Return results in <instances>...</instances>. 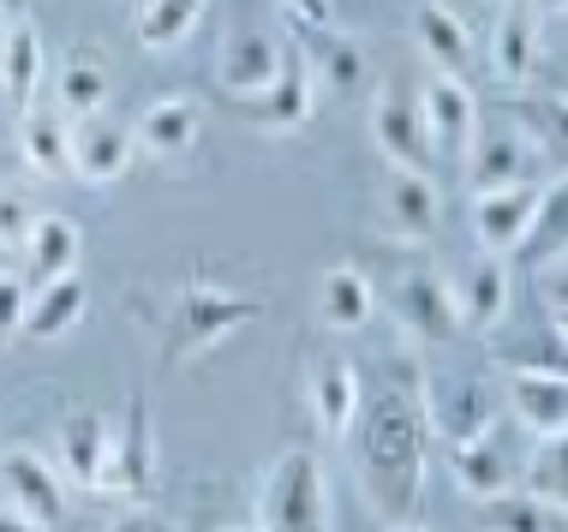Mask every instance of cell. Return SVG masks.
I'll use <instances>...</instances> for the list:
<instances>
[{
  "label": "cell",
  "mask_w": 568,
  "mask_h": 532,
  "mask_svg": "<svg viewBox=\"0 0 568 532\" xmlns=\"http://www.w3.org/2000/svg\"><path fill=\"white\" fill-rule=\"evenodd\" d=\"M353 437V479L383 526H413L425 503V473H432V424H425L419 389L395 383L359 401L347 424Z\"/></svg>",
  "instance_id": "1"
},
{
  "label": "cell",
  "mask_w": 568,
  "mask_h": 532,
  "mask_svg": "<svg viewBox=\"0 0 568 532\" xmlns=\"http://www.w3.org/2000/svg\"><path fill=\"white\" fill-rule=\"evenodd\" d=\"M257 532H335L329 479L312 449H282L257 484Z\"/></svg>",
  "instance_id": "2"
},
{
  "label": "cell",
  "mask_w": 568,
  "mask_h": 532,
  "mask_svg": "<svg viewBox=\"0 0 568 532\" xmlns=\"http://www.w3.org/2000/svg\"><path fill=\"white\" fill-rule=\"evenodd\" d=\"M252 317H264V299L257 294H227V287L216 282H192V287H180L174 294V306H168L162 317V359L168 365H186L197 359L204 347H216L227 329H240V324H252Z\"/></svg>",
  "instance_id": "3"
},
{
  "label": "cell",
  "mask_w": 568,
  "mask_h": 532,
  "mask_svg": "<svg viewBox=\"0 0 568 532\" xmlns=\"http://www.w3.org/2000/svg\"><path fill=\"white\" fill-rule=\"evenodd\" d=\"M419 407H425V424L443 443H479L497 419V389L485 383L479 371H432L419 383Z\"/></svg>",
  "instance_id": "4"
},
{
  "label": "cell",
  "mask_w": 568,
  "mask_h": 532,
  "mask_svg": "<svg viewBox=\"0 0 568 532\" xmlns=\"http://www.w3.org/2000/svg\"><path fill=\"white\" fill-rule=\"evenodd\" d=\"M150 484H156V424H150V401H144V395H132L126 419H120V431L109 437V454H102L97 491L144 497Z\"/></svg>",
  "instance_id": "5"
},
{
  "label": "cell",
  "mask_w": 568,
  "mask_h": 532,
  "mask_svg": "<svg viewBox=\"0 0 568 532\" xmlns=\"http://www.w3.org/2000/svg\"><path fill=\"white\" fill-rule=\"evenodd\" d=\"M467 174H473V192L527 186V180H545V156H539V144L520 139L509 120H497V126H473V139H467Z\"/></svg>",
  "instance_id": "6"
},
{
  "label": "cell",
  "mask_w": 568,
  "mask_h": 532,
  "mask_svg": "<svg viewBox=\"0 0 568 532\" xmlns=\"http://www.w3.org/2000/svg\"><path fill=\"white\" fill-rule=\"evenodd\" d=\"M389 311L402 317V329L425 347H443V341L460 336L455 294L443 276H432V269H402V276L389 282Z\"/></svg>",
  "instance_id": "7"
},
{
  "label": "cell",
  "mask_w": 568,
  "mask_h": 532,
  "mask_svg": "<svg viewBox=\"0 0 568 532\" xmlns=\"http://www.w3.org/2000/svg\"><path fill=\"white\" fill-rule=\"evenodd\" d=\"M0 497H7L12 514H24V521L49 526V532L67 521V479H60L37 449H7L0 454Z\"/></svg>",
  "instance_id": "8"
},
{
  "label": "cell",
  "mask_w": 568,
  "mask_h": 532,
  "mask_svg": "<svg viewBox=\"0 0 568 532\" xmlns=\"http://www.w3.org/2000/svg\"><path fill=\"white\" fill-rule=\"evenodd\" d=\"M372 139L377 150L395 162V168H407V174H432V132H425V120H419V102L407 96V90H377V102H372Z\"/></svg>",
  "instance_id": "9"
},
{
  "label": "cell",
  "mask_w": 568,
  "mask_h": 532,
  "mask_svg": "<svg viewBox=\"0 0 568 532\" xmlns=\"http://www.w3.org/2000/svg\"><path fill=\"white\" fill-rule=\"evenodd\" d=\"M282 66H287V49L270 37V30L234 24L222 37V54H216V84L227 90V96H252V90L282 79Z\"/></svg>",
  "instance_id": "10"
},
{
  "label": "cell",
  "mask_w": 568,
  "mask_h": 532,
  "mask_svg": "<svg viewBox=\"0 0 568 532\" xmlns=\"http://www.w3.org/2000/svg\"><path fill=\"white\" fill-rule=\"evenodd\" d=\"M240 102V114L252 120V126H264V132H294L312 120L317 109V79L305 72V60L300 54H287V66H282V79L264 84V90H252V96H234Z\"/></svg>",
  "instance_id": "11"
},
{
  "label": "cell",
  "mask_w": 568,
  "mask_h": 532,
  "mask_svg": "<svg viewBox=\"0 0 568 532\" xmlns=\"http://www.w3.org/2000/svg\"><path fill=\"white\" fill-rule=\"evenodd\" d=\"M545 197V180H527V186H503V192H473V234L490 257L515 252L520 234H527L532 209Z\"/></svg>",
  "instance_id": "12"
},
{
  "label": "cell",
  "mask_w": 568,
  "mask_h": 532,
  "mask_svg": "<svg viewBox=\"0 0 568 532\" xmlns=\"http://www.w3.org/2000/svg\"><path fill=\"white\" fill-rule=\"evenodd\" d=\"M138 144H132V126H120L109 114H90L72 126V174L90 180V186H109L132 168Z\"/></svg>",
  "instance_id": "13"
},
{
  "label": "cell",
  "mask_w": 568,
  "mask_h": 532,
  "mask_svg": "<svg viewBox=\"0 0 568 532\" xmlns=\"http://www.w3.org/2000/svg\"><path fill=\"white\" fill-rule=\"evenodd\" d=\"M443 222V197H437V180L432 174H407L395 168L383 180V227H389L395 239H432Z\"/></svg>",
  "instance_id": "14"
},
{
  "label": "cell",
  "mask_w": 568,
  "mask_h": 532,
  "mask_svg": "<svg viewBox=\"0 0 568 532\" xmlns=\"http://www.w3.org/2000/svg\"><path fill=\"white\" fill-rule=\"evenodd\" d=\"M509 407L539 443L568 431V377L562 371H509Z\"/></svg>",
  "instance_id": "15"
},
{
  "label": "cell",
  "mask_w": 568,
  "mask_h": 532,
  "mask_svg": "<svg viewBox=\"0 0 568 532\" xmlns=\"http://www.w3.org/2000/svg\"><path fill=\"white\" fill-rule=\"evenodd\" d=\"M109 419L90 413V407H79V413L60 419V437H54V473L84 484V491H97V473H102V454H109Z\"/></svg>",
  "instance_id": "16"
},
{
  "label": "cell",
  "mask_w": 568,
  "mask_h": 532,
  "mask_svg": "<svg viewBox=\"0 0 568 532\" xmlns=\"http://www.w3.org/2000/svg\"><path fill=\"white\" fill-rule=\"evenodd\" d=\"M413 102H419V120H425V132H432V144L467 150L473 126H479V102H473L467 84H460V79H432Z\"/></svg>",
  "instance_id": "17"
},
{
  "label": "cell",
  "mask_w": 568,
  "mask_h": 532,
  "mask_svg": "<svg viewBox=\"0 0 568 532\" xmlns=\"http://www.w3.org/2000/svg\"><path fill=\"white\" fill-rule=\"evenodd\" d=\"M449 294H455L460 329H490L509 311V269L497 257H479L473 269H460V282H449Z\"/></svg>",
  "instance_id": "18"
},
{
  "label": "cell",
  "mask_w": 568,
  "mask_h": 532,
  "mask_svg": "<svg viewBox=\"0 0 568 532\" xmlns=\"http://www.w3.org/2000/svg\"><path fill=\"white\" fill-rule=\"evenodd\" d=\"M197 102L186 96H162V102H150L144 114H138V126H132V144H144L150 156H162V162H174V156H186V150L197 144Z\"/></svg>",
  "instance_id": "19"
},
{
  "label": "cell",
  "mask_w": 568,
  "mask_h": 532,
  "mask_svg": "<svg viewBox=\"0 0 568 532\" xmlns=\"http://www.w3.org/2000/svg\"><path fill=\"white\" fill-rule=\"evenodd\" d=\"M84 306H90V294H84L79 276H49L37 294H30L19 336H30V341H60V336H67V329L84 317Z\"/></svg>",
  "instance_id": "20"
},
{
  "label": "cell",
  "mask_w": 568,
  "mask_h": 532,
  "mask_svg": "<svg viewBox=\"0 0 568 532\" xmlns=\"http://www.w3.org/2000/svg\"><path fill=\"white\" fill-rule=\"evenodd\" d=\"M509 126L520 132L527 144L545 150V162H562V139H568V109H562V90H520V96L503 102Z\"/></svg>",
  "instance_id": "21"
},
{
  "label": "cell",
  "mask_w": 568,
  "mask_h": 532,
  "mask_svg": "<svg viewBox=\"0 0 568 532\" xmlns=\"http://www.w3.org/2000/svg\"><path fill=\"white\" fill-rule=\"evenodd\" d=\"M54 102L67 120H90L109 109V60L90 54V49H72L67 60H60L54 72Z\"/></svg>",
  "instance_id": "22"
},
{
  "label": "cell",
  "mask_w": 568,
  "mask_h": 532,
  "mask_svg": "<svg viewBox=\"0 0 568 532\" xmlns=\"http://www.w3.org/2000/svg\"><path fill=\"white\" fill-rule=\"evenodd\" d=\"M300 60H305V72L312 79H329L335 90H359L365 84V54H359V42H347L342 30H329V24H300Z\"/></svg>",
  "instance_id": "23"
},
{
  "label": "cell",
  "mask_w": 568,
  "mask_h": 532,
  "mask_svg": "<svg viewBox=\"0 0 568 532\" xmlns=\"http://www.w3.org/2000/svg\"><path fill=\"white\" fill-rule=\"evenodd\" d=\"M413 37H419V49L432 54V66H443V79H460L473 60V30L455 19L443 0H425L419 12H413Z\"/></svg>",
  "instance_id": "24"
},
{
  "label": "cell",
  "mask_w": 568,
  "mask_h": 532,
  "mask_svg": "<svg viewBox=\"0 0 568 532\" xmlns=\"http://www.w3.org/2000/svg\"><path fill=\"white\" fill-rule=\"evenodd\" d=\"M37 90H42V42H37V30L30 24L0 30V96H7L19 114H30Z\"/></svg>",
  "instance_id": "25"
},
{
  "label": "cell",
  "mask_w": 568,
  "mask_h": 532,
  "mask_svg": "<svg viewBox=\"0 0 568 532\" xmlns=\"http://www.w3.org/2000/svg\"><path fill=\"white\" fill-rule=\"evenodd\" d=\"M377 311V287L359 276L353 264H335L324 269V282H317V317H324L329 329H365Z\"/></svg>",
  "instance_id": "26"
},
{
  "label": "cell",
  "mask_w": 568,
  "mask_h": 532,
  "mask_svg": "<svg viewBox=\"0 0 568 532\" xmlns=\"http://www.w3.org/2000/svg\"><path fill=\"white\" fill-rule=\"evenodd\" d=\"M312 413L324 424V437H347L353 413H359V377L347 359H317L312 365Z\"/></svg>",
  "instance_id": "27"
},
{
  "label": "cell",
  "mask_w": 568,
  "mask_h": 532,
  "mask_svg": "<svg viewBox=\"0 0 568 532\" xmlns=\"http://www.w3.org/2000/svg\"><path fill=\"white\" fill-rule=\"evenodd\" d=\"M562 252H568V197H562V180H545V197H539V209H532L515 257L527 269H539V264H550V257H562Z\"/></svg>",
  "instance_id": "28"
},
{
  "label": "cell",
  "mask_w": 568,
  "mask_h": 532,
  "mask_svg": "<svg viewBox=\"0 0 568 532\" xmlns=\"http://www.w3.org/2000/svg\"><path fill=\"white\" fill-rule=\"evenodd\" d=\"M79 252H84V234H79V222H72V216H37V227H30V239H24V264L37 269L42 282H49V276H72Z\"/></svg>",
  "instance_id": "29"
},
{
  "label": "cell",
  "mask_w": 568,
  "mask_h": 532,
  "mask_svg": "<svg viewBox=\"0 0 568 532\" xmlns=\"http://www.w3.org/2000/svg\"><path fill=\"white\" fill-rule=\"evenodd\" d=\"M497 365L503 371H568L562 324H527L520 336L497 341Z\"/></svg>",
  "instance_id": "30"
},
{
  "label": "cell",
  "mask_w": 568,
  "mask_h": 532,
  "mask_svg": "<svg viewBox=\"0 0 568 532\" xmlns=\"http://www.w3.org/2000/svg\"><path fill=\"white\" fill-rule=\"evenodd\" d=\"M19 150L30 162V174H72V126L49 114H24L19 120Z\"/></svg>",
  "instance_id": "31"
},
{
  "label": "cell",
  "mask_w": 568,
  "mask_h": 532,
  "mask_svg": "<svg viewBox=\"0 0 568 532\" xmlns=\"http://www.w3.org/2000/svg\"><path fill=\"white\" fill-rule=\"evenodd\" d=\"M449 473H455V484L473 497V503H485V497H497V491H509V484H515L509 461H503L485 437H479V443H455L449 449Z\"/></svg>",
  "instance_id": "32"
},
{
  "label": "cell",
  "mask_w": 568,
  "mask_h": 532,
  "mask_svg": "<svg viewBox=\"0 0 568 532\" xmlns=\"http://www.w3.org/2000/svg\"><path fill=\"white\" fill-rule=\"evenodd\" d=\"M490 66H497V79H509V84H532V66H539V30H532L527 12H509V19L497 24Z\"/></svg>",
  "instance_id": "33"
},
{
  "label": "cell",
  "mask_w": 568,
  "mask_h": 532,
  "mask_svg": "<svg viewBox=\"0 0 568 532\" xmlns=\"http://www.w3.org/2000/svg\"><path fill=\"white\" fill-rule=\"evenodd\" d=\"M210 0H144L138 7V42L144 49H174L192 37V24L204 19Z\"/></svg>",
  "instance_id": "34"
},
{
  "label": "cell",
  "mask_w": 568,
  "mask_h": 532,
  "mask_svg": "<svg viewBox=\"0 0 568 532\" xmlns=\"http://www.w3.org/2000/svg\"><path fill=\"white\" fill-rule=\"evenodd\" d=\"M479 521H485V532H557V509L532 503L527 491L509 484V491H497L479 503Z\"/></svg>",
  "instance_id": "35"
},
{
  "label": "cell",
  "mask_w": 568,
  "mask_h": 532,
  "mask_svg": "<svg viewBox=\"0 0 568 532\" xmlns=\"http://www.w3.org/2000/svg\"><path fill=\"white\" fill-rule=\"evenodd\" d=\"M520 491L532 497V503L557 509L568 503V479H562V437H550V443L539 449V461H527V479H520Z\"/></svg>",
  "instance_id": "36"
},
{
  "label": "cell",
  "mask_w": 568,
  "mask_h": 532,
  "mask_svg": "<svg viewBox=\"0 0 568 532\" xmlns=\"http://www.w3.org/2000/svg\"><path fill=\"white\" fill-rule=\"evenodd\" d=\"M37 216H42V209H30L19 192H0V252H24Z\"/></svg>",
  "instance_id": "37"
},
{
  "label": "cell",
  "mask_w": 568,
  "mask_h": 532,
  "mask_svg": "<svg viewBox=\"0 0 568 532\" xmlns=\"http://www.w3.org/2000/svg\"><path fill=\"white\" fill-rule=\"evenodd\" d=\"M568 257H550V264H539V294H545V324H562L568 317Z\"/></svg>",
  "instance_id": "38"
},
{
  "label": "cell",
  "mask_w": 568,
  "mask_h": 532,
  "mask_svg": "<svg viewBox=\"0 0 568 532\" xmlns=\"http://www.w3.org/2000/svg\"><path fill=\"white\" fill-rule=\"evenodd\" d=\"M24 306H30L24 282H19V276H0V341H7V336H19V324H24Z\"/></svg>",
  "instance_id": "39"
},
{
  "label": "cell",
  "mask_w": 568,
  "mask_h": 532,
  "mask_svg": "<svg viewBox=\"0 0 568 532\" xmlns=\"http://www.w3.org/2000/svg\"><path fill=\"white\" fill-rule=\"evenodd\" d=\"M109 532H174V526H168L156 509H126V514H120V521H114Z\"/></svg>",
  "instance_id": "40"
},
{
  "label": "cell",
  "mask_w": 568,
  "mask_h": 532,
  "mask_svg": "<svg viewBox=\"0 0 568 532\" xmlns=\"http://www.w3.org/2000/svg\"><path fill=\"white\" fill-rule=\"evenodd\" d=\"M287 12H294L300 24H329L335 19V0H282Z\"/></svg>",
  "instance_id": "41"
},
{
  "label": "cell",
  "mask_w": 568,
  "mask_h": 532,
  "mask_svg": "<svg viewBox=\"0 0 568 532\" xmlns=\"http://www.w3.org/2000/svg\"><path fill=\"white\" fill-rule=\"evenodd\" d=\"M30 7H37V0H0V24H24Z\"/></svg>",
  "instance_id": "42"
},
{
  "label": "cell",
  "mask_w": 568,
  "mask_h": 532,
  "mask_svg": "<svg viewBox=\"0 0 568 532\" xmlns=\"http://www.w3.org/2000/svg\"><path fill=\"white\" fill-rule=\"evenodd\" d=\"M0 532H49V526H37V521H24V514L0 509Z\"/></svg>",
  "instance_id": "43"
},
{
  "label": "cell",
  "mask_w": 568,
  "mask_h": 532,
  "mask_svg": "<svg viewBox=\"0 0 568 532\" xmlns=\"http://www.w3.org/2000/svg\"><path fill=\"white\" fill-rule=\"evenodd\" d=\"M389 532H425V526H419V521H413V526H389Z\"/></svg>",
  "instance_id": "44"
},
{
  "label": "cell",
  "mask_w": 568,
  "mask_h": 532,
  "mask_svg": "<svg viewBox=\"0 0 568 532\" xmlns=\"http://www.w3.org/2000/svg\"><path fill=\"white\" fill-rule=\"evenodd\" d=\"M204 532H245V526H204Z\"/></svg>",
  "instance_id": "45"
},
{
  "label": "cell",
  "mask_w": 568,
  "mask_h": 532,
  "mask_svg": "<svg viewBox=\"0 0 568 532\" xmlns=\"http://www.w3.org/2000/svg\"><path fill=\"white\" fill-rule=\"evenodd\" d=\"M545 7H550V12H562V0H545Z\"/></svg>",
  "instance_id": "46"
}]
</instances>
